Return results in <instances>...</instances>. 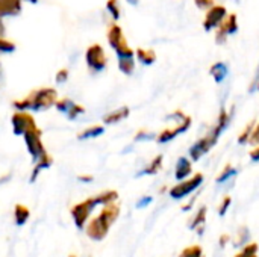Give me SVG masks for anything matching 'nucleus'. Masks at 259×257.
<instances>
[{
    "mask_svg": "<svg viewBox=\"0 0 259 257\" xmlns=\"http://www.w3.org/2000/svg\"><path fill=\"white\" fill-rule=\"evenodd\" d=\"M106 9L111 12L112 18L114 20H118L120 18V6H118V0H108L106 3Z\"/></svg>",
    "mask_w": 259,
    "mask_h": 257,
    "instance_id": "nucleus-31",
    "label": "nucleus"
},
{
    "mask_svg": "<svg viewBox=\"0 0 259 257\" xmlns=\"http://www.w3.org/2000/svg\"><path fill=\"white\" fill-rule=\"evenodd\" d=\"M232 115H234V112H229V111L225 109V108L219 112L217 121H215V124L212 126V129H211L205 136H202L199 141H196V142L191 145V148H190V151H188V158H190L193 162L200 161L205 155H208V153L217 145L220 136H222L223 132L229 127L231 120H232Z\"/></svg>",
    "mask_w": 259,
    "mask_h": 257,
    "instance_id": "nucleus-2",
    "label": "nucleus"
},
{
    "mask_svg": "<svg viewBox=\"0 0 259 257\" xmlns=\"http://www.w3.org/2000/svg\"><path fill=\"white\" fill-rule=\"evenodd\" d=\"M255 124H256V121H250V123L243 129V132L238 135L237 142H238L240 145H247V144H249L250 136H252V132H253V129H255Z\"/></svg>",
    "mask_w": 259,
    "mask_h": 257,
    "instance_id": "nucleus-24",
    "label": "nucleus"
},
{
    "mask_svg": "<svg viewBox=\"0 0 259 257\" xmlns=\"http://www.w3.org/2000/svg\"><path fill=\"white\" fill-rule=\"evenodd\" d=\"M3 33H5V26H3V23L0 20V38H3Z\"/></svg>",
    "mask_w": 259,
    "mask_h": 257,
    "instance_id": "nucleus-42",
    "label": "nucleus"
},
{
    "mask_svg": "<svg viewBox=\"0 0 259 257\" xmlns=\"http://www.w3.org/2000/svg\"><path fill=\"white\" fill-rule=\"evenodd\" d=\"M206 215H208V209L206 206H200L199 211L194 214V217L190 220L188 223V229L196 232V233H203V229H205V224H206Z\"/></svg>",
    "mask_w": 259,
    "mask_h": 257,
    "instance_id": "nucleus-14",
    "label": "nucleus"
},
{
    "mask_svg": "<svg viewBox=\"0 0 259 257\" xmlns=\"http://www.w3.org/2000/svg\"><path fill=\"white\" fill-rule=\"evenodd\" d=\"M247 241H249V229L247 227H243L237 233V238L234 239V245H237V247H246L247 245Z\"/></svg>",
    "mask_w": 259,
    "mask_h": 257,
    "instance_id": "nucleus-28",
    "label": "nucleus"
},
{
    "mask_svg": "<svg viewBox=\"0 0 259 257\" xmlns=\"http://www.w3.org/2000/svg\"><path fill=\"white\" fill-rule=\"evenodd\" d=\"M71 103H73V101H71L70 98H59V100L56 101L55 108H56V109H58L59 112H64V114H65V112H67V111L70 109Z\"/></svg>",
    "mask_w": 259,
    "mask_h": 257,
    "instance_id": "nucleus-32",
    "label": "nucleus"
},
{
    "mask_svg": "<svg viewBox=\"0 0 259 257\" xmlns=\"http://www.w3.org/2000/svg\"><path fill=\"white\" fill-rule=\"evenodd\" d=\"M12 215H14V221H15L17 226H24L29 221V218H30V209L26 204L17 203L14 206Z\"/></svg>",
    "mask_w": 259,
    "mask_h": 257,
    "instance_id": "nucleus-18",
    "label": "nucleus"
},
{
    "mask_svg": "<svg viewBox=\"0 0 259 257\" xmlns=\"http://www.w3.org/2000/svg\"><path fill=\"white\" fill-rule=\"evenodd\" d=\"M249 144L253 145V147H258L259 145V121H256V124H255V129L252 132V136H250Z\"/></svg>",
    "mask_w": 259,
    "mask_h": 257,
    "instance_id": "nucleus-34",
    "label": "nucleus"
},
{
    "mask_svg": "<svg viewBox=\"0 0 259 257\" xmlns=\"http://www.w3.org/2000/svg\"><path fill=\"white\" fill-rule=\"evenodd\" d=\"M21 11V0H0V18L14 17Z\"/></svg>",
    "mask_w": 259,
    "mask_h": 257,
    "instance_id": "nucleus-17",
    "label": "nucleus"
},
{
    "mask_svg": "<svg viewBox=\"0 0 259 257\" xmlns=\"http://www.w3.org/2000/svg\"><path fill=\"white\" fill-rule=\"evenodd\" d=\"M85 61L90 70H93L94 73L103 71L108 65V58L106 53L103 50V47L100 44H93L87 48L85 53Z\"/></svg>",
    "mask_w": 259,
    "mask_h": 257,
    "instance_id": "nucleus-9",
    "label": "nucleus"
},
{
    "mask_svg": "<svg viewBox=\"0 0 259 257\" xmlns=\"http://www.w3.org/2000/svg\"><path fill=\"white\" fill-rule=\"evenodd\" d=\"M135 56L143 65H152L156 61V53L152 48H138L135 52Z\"/></svg>",
    "mask_w": 259,
    "mask_h": 257,
    "instance_id": "nucleus-23",
    "label": "nucleus"
},
{
    "mask_svg": "<svg viewBox=\"0 0 259 257\" xmlns=\"http://www.w3.org/2000/svg\"><path fill=\"white\" fill-rule=\"evenodd\" d=\"M68 80V70L67 68H62L56 73V82L58 83H64Z\"/></svg>",
    "mask_w": 259,
    "mask_h": 257,
    "instance_id": "nucleus-35",
    "label": "nucleus"
},
{
    "mask_svg": "<svg viewBox=\"0 0 259 257\" xmlns=\"http://www.w3.org/2000/svg\"><path fill=\"white\" fill-rule=\"evenodd\" d=\"M108 41L109 45L115 50L118 56V68L123 74L131 76L135 70V52L129 47L123 29L117 23H111L108 27Z\"/></svg>",
    "mask_w": 259,
    "mask_h": 257,
    "instance_id": "nucleus-4",
    "label": "nucleus"
},
{
    "mask_svg": "<svg viewBox=\"0 0 259 257\" xmlns=\"http://www.w3.org/2000/svg\"><path fill=\"white\" fill-rule=\"evenodd\" d=\"M77 180L82 182V183H91L94 180V176H91V174H79Z\"/></svg>",
    "mask_w": 259,
    "mask_h": 257,
    "instance_id": "nucleus-37",
    "label": "nucleus"
},
{
    "mask_svg": "<svg viewBox=\"0 0 259 257\" xmlns=\"http://www.w3.org/2000/svg\"><path fill=\"white\" fill-rule=\"evenodd\" d=\"M255 89H258L259 91V73L256 74V79H255V82H253V85H252L250 91H255Z\"/></svg>",
    "mask_w": 259,
    "mask_h": 257,
    "instance_id": "nucleus-41",
    "label": "nucleus"
},
{
    "mask_svg": "<svg viewBox=\"0 0 259 257\" xmlns=\"http://www.w3.org/2000/svg\"><path fill=\"white\" fill-rule=\"evenodd\" d=\"M193 176V161L187 156H181L175 167V179L178 182L187 180Z\"/></svg>",
    "mask_w": 259,
    "mask_h": 257,
    "instance_id": "nucleus-13",
    "label": "nucleus"
},
{
    "mask_svg": "<svg viewBox=\"0 0 259 257\" xmlns=\"http://www.w3.org/2000/svg\"><path fill=\"white\" fill-rule=\"evenodd\" d=\"M238 30V17L237 14H228L226 18L223 20V23L219 26L217 35H215V41L219 44L225 42L226 38L232 33H235Z\"/></svg>",
    "mask_w": 259,
    "mask_h": 257,
    "instance_id": "nucleus-12",
    "label": "nucleus"
},
{
    "mask_svg": "<svg viewBox=\"0 0 259 257\" xmlns=\"http://www.w3.org/2000/svg\"><path fill=\"white\" fill-rule=\"evenodd\" d=\"M237 174H238L237 167H234L232 164H226V165H225V168H223V170L220 171V174L217 176L215 183L223 185V183H226V182L232 180L234 177H237Z\"/></svg>",
    "mask_w": 259,
    "mask_h": 257,
    "instance_id": "nucleus-22",
    "label": "nucleus"
},
{
    "mask_svg": "<svg viewBox=\"0 0 259 257\" xmlns=\"http://www.w3.org/2000/svg\"><path fill=\"white\" fill-rule=\"evenodd\" d=\"M152 201H153V198L147 195V197H143V198H141V200H140V201L137 203V206H138L140 209H143V208H146L147 204H150Z\"/></svg>",
    "mask_w": 259,
    "mask_h": 257,
    "instance_id": "nucleus-38",
    "label": "nucleus"
},
{
    "mask_svg": "<svg viewBox=\"0 0 259 257\" xmlns=\"http://www.w3.org/2000/svg\"><path fill=\"white\" fill-rule=\"evenodd\" d=\"M194 3L200 9H209L211 6H214V0H194Z\"/></svg>",
    "mask_w": 259,
    "mask_h": 257,
    "instance_id": "nucleus-36",
    "label": "nucleus"
},
{
    "mask_svg": "<svg viewBox=\"0 0 259 257\" xmlns=\"http://www.w3.org/2000/svg\"><path fill=\"white\" fill-rule=\"evenodd\" d=\"M203 180H205V176H203L202 173H196V174H193L190 179L182 180V182H179L178 185L171 186L170 191H168V194H170V197L175 198V200L188 198L191 194H194V192L202 186Z\"/></svg>",
    "mask_w": 259,
    "mask_h": 257,
    "instance_id": "nucleus-7",
    "label": "nucleus"
},
{
    "mask_svg": "<svg viewBox=\"0 0 259 257\" xmlns=\"http://www.w3.org/2000/svg\"><path fill=\"white\" fill-rule=\"evenodd\" d=\"M209 73L212 76V79L215 80V83H222L226 77H228V73H229V68L225 62H215L211 68H209Z\"/></svg>",
    "mask_w": 259,
    "mask_h": 257,
    "instance_id": "nucleus-21",
    "label": "nucleus"
},
{
    "mask_svg": "<svg viewBox=\"0 0 259 257\" xmlns=\"http://www.w3.org/2000/svg\"><path fill=\"white\" fill-rule=\"evenodd\" d=\"M162 164H164V156L162 155H158L155 156L140 173V176H155L158 174L161 170H162Z\"/></svg>",
    "mask_w": 259,
    "mask_h": 257,
    "instance_id": "nucleus-20",
    "label": "nucleus"
},
{
    "mask_svg": "<svg viewBox=\"0 0 259 257\" xmlns=\"http://www.w3.org/2000/svg\"><path fill=\"white\" fill-rule=\"evenodd\" d=\"M231 204H232V197H231V195L223 197V200H222L220 204H219V217H225V215L228 214Z\"/></svg>",
    "mask_w": 259,
    "mask_h": 257,
    "instance_id": "nucleus-30",
    "label": "nucleus"
},
{
    "mask_svg": "<svg viewBox=\"0 0 259 257\" xmlns=\"http://www.w3.org/2000/svg\"><path fill=\"white\" fill-rule=\"evenodd\" d=\"M52 164H53V158H52L49 153H47V155H44L41 159L35 161V162H33V168H32V173H30L29 180L33 183V182L39 177V174H41L44 170H47V168H50V167H52Z\"/></svg>",
    "mask_w": 259,
    "mask_h": 257,
    "instance_id": "nucleus-16",
    "label": "nucleus"
},
{
    "mask_svg": "<svg viewBox=\"0 0 259 257\" xmlns=\"http://www.w3.org/2000/svg\"><path fill=\"white\" fill-rule=\"evenodd\" d=\"M127 2H129L131 5H137V3H138V0H127Z\"/></svg>",
    "mask_w": 259,
    "mask_h": 257,
    "instance_id": "nucleus-43",
    "label": "nucleus"
},
{
    "mask_svg": "<svg viewBox=\"0 0 259 257\" xmlns=\"http://www.w3.org/2000/svg\"><path fill=\"white\" fill-rule=\"evenodd\" d=\"M167 120H173L175 126H170L167 129H164L162 132H159L156 135V142L158 144H167L170 141H173L175 138H178L179 135L185 133L187 130H190L191 124H193V120L190 115H187L185 112L182 111H175L171 112Z\"/></svg>",
    "mask_w": 259,
    "mask_h": 257,
    "instance_id": "nucleus-6",
    "label": "nucleus"
},
{
    "mask_svg": "<svg viewBox=\"0 0 259 257\" xmlns=\"http://www.w3.org/2000/svg\"><path fill=\"white\" fill-rule=\"evenodd\" d=\"M68 257H79L77 254H74V253H71V254H68Z\"/></svg>",
    "mask_w": 259,
    "mask_h": 257,
    "instance_id": "nucleus-44",
    "label": "nucleus"
},
{
    "mask_svg": "<svg viewBox=\"0 0 259 257\" xmlns=\"http://www.w3.org/2000/svg\"><path fill=\"white\" fill-rule=\"evenodd\" d=\"M14 48H15L14 42L0 38V53H9V52H14Z\"/></svg>",
    "mask_w": 259,
    "mask_h": 257,
    "instance_id": "nucleus-33",
    "label": "nucleus"
},
{
    "mask_svg": "<svg viewBox=\"0 0 259 257\" xmlns=\"http://www.w3.org/2000/svg\"><path fill=\"white\" fill-rule=\"evenodd\" d=\"M249 156H250V159H252L253 162H259V145L258 147H253V148L250 150Z\"/></svg>",
    "mask_w": 259,
    "mask_h": 257,
    "instance_id": "nucleus-39",
    "label": "nucleus"
},
{
    "mask_svg": "<svg viewBox=\"0 0 259 257\" xmlns=\"http://www.w3.org/2000/svg\"><path fill=\"white\" fill-rule=\"evenodd\" d=\"M103 132H105V126L103 124H93V126L85 127L82 132H79L77 133V139H80V141L94 139V138H99L100 135H103Z\"/></svg>",
    "mask_w": 259,
    "mask_h": 257,
    "instance_id": "nucleus-19",
    "label": "nucleus"
},
{
    "mask_svg": "<svg viewBox=\"0 0 259 257\" xmlns=\"http://www.w3.org/2000/svg\"><path fill=\"white\" fill-rule=\"evenodd\" d=\"M11 126H12V132L17 136H23L27 130L36 127V121L35 117L30 112H18L15 111L11 117Z\"/></svg>",
    "mask_w": 259,
    "mask_h": 257,
    "instance_id": "nucleus-10",
    "label": "nucleus"
},
{
    "mask_svg": "<svg viewBox=\"0 0 259 257\" xmlns=\"http://www.w3.org/2000/svg\"><path fill=\"white\" fill-rule=\"evenodd\" d=\"M83 114H85V108L82 105H79V103H74V101L71 103L70 109L65 112V115H67L68 120H76V118H79Z\"/></svg>",
    "mask_w": 259,
    "mask_h": 257,
    "instance_id": "nucleus-25",
    "label": "nucleus"
},
{
    "mask_svg": "<svg viewBox=\"0 0 259 257\" xmlns=\"http://www.w3.org/2000/svg\"><path fill=\"white\" fill-rule=\"evenodd\" d=\"M156 139V135H153L150 130H146V129H141V130H138L137 133H135V136H134V141H137V142H143V141H150V139Z\"/></svg>",
    "mask_w": 259,
    "mask_h": 257,
    "instance_id": "nucleus-29",
    "label": "nucleus"
},
{
    "mask_svg": "<svg viewBox=\"0 0 259 257\" xmlns=\"http://www.w3.org/2000/svg\"><path fill=\"white\" fill-rule=\"evenodd\" d=\"M179 257H205V254H203V248L200 245H190L182 250Z\"/></svg>",
    "mask_w": 259,
    "mask_h": 257,
    "instance_id": "nucleus-26",
    "label": "nucleus"
},
{
    "mask_svg": "<svg viewBox=\"0 0 259 257\" xmlns=\"http://www.w3.org/2000/svg\"><path fill=\"white\" fill-rule=\"evenodd\" d=\"M129 114H131V109L127 108V106H121V108H118V109H114V111H111V112H108L105 117H103V124H106V126H112V124H118V123H121L123 120H126L127 117H129Z\"/></svg>",
    "mask_w": 259,
    "mask_h": 257,
    "instance_id": "nucleus-15",
    "label": "nucleus"
},
{
    "mask_svg": "<svg viewBox=\"0 0 259 257\" xmlns=\"http://www.w3.org/2000/svg\"><path fill=\"white\" fill-rule=\"evenodd\" d=\"M23 139H24V144H26V148H27V153L30 155V158L35 161L41 159L44 155H47V150L44 147V142H42V130L36 126L30 130H27L24 135H23Z\"/></svg>",
    "mask_w": 259,
    "mask_h": 257,
    "instance_id": "nucleus-8",
    "label": "nucleus"
},
{
    "mask_svg": "<svg viewBox=\"0 0 259 257\" xmlns=\"http://www.w3.org/2000/svg\"><path fill=\"white\" fill-rule=\"evenodd\" d=\"M120 214H121V208L118 203H111L103 206L100 212L96 217H93L85 226L83 229L85 235L94 242L103 241L108 236L111 227L117 223Z\"/></svg>",
    "mask_w": 259,
    "mask_h": 257,
    "instance_id": "nucleus-3",
    "label": "nucleus"
},
{
    "mask_svg": "<svg viewBox=\"0 0 259 257\" xmlns=\"http://www.w3.org/2000/svg\"><path fill=\"white\" fill-rule=\"evenodd\" d=\"M117 201H118V192L115 189L102 191V192H99L93 197H88V198L76 203L74 206H71V209H70L71 220L79 230H83L85 226L88 224V221L91 220V215L96 211V208H99V206L103 208L106 204L117 203Z\"/></svg>",
    "mask_w": 259,
    "mask_h": 257,
    "instance_id": "nucleus-1",
    "label": "nucleus"
},
{
    "mask_svg": "<svg viewBox=\"0 0 259 257\" xmlns=\"http://www.w3.org/2000/svg\"><path fill=\"white\" fill-rule=\"evenodd\" d=\"M228 15V11L225 6L222 5H214L208 9L206 15H205V20H203V27L205 30H211L217 26H220L223 23V20L226 18Z\"/></svg>",
    "mask_w": 259,
    "mask_h": 257,
    "instance_id": "nucleus-11",
    "label": "nucleus"
},
{
    "mask_svg": "<svg viewBox=\"0 0 259 257\" xmlns=\"http://www.w3.org/2000/svg\"><path fill=\"white\" fill-rule=\"evenodd\" d=\"M59 100L58 91L55 88H38L30 91L26 97L17 98L12 101V106L18 112H29V111H46L50 108H55L56 101Z\"/></svg>",
    "mask_w": 259,
    "mask_h": 257,
    "instance_id": "nucleus-5",
    "label": "nucleus"
},
{
    "mask_svg": "<svg viewBox=\"0 0 259 257\" xmlns=\"http://www.w3.org/2000/svg\"><path fill=\"white\" fill-rule=\"evenodd\" d=\"M258 253H259L258 244L250 242V244H247L246 247H243V250L237 254V257H259Z\"/></svg>",
    "mask_w": 259,
    "mask_h": 257,
    "instance_id": "nucleus-27",
    "label": "nucleus"
},
{
    "mask_svg": "<svg viewBox=\"0 0 259 257\" xmlns=\"http://www.w3.org/2000/svg\"><path fill=\"white\" fill-rule=\"evenodd\" d=\"M229 241H231V235H223V236H220V245H222V247H225Z\"/></svg>",
    "mask_w": 259,
    "mask_h": 257,
    "instance_id": "nucleus-40",
    "label": "nucleus"
}]
</instances>
